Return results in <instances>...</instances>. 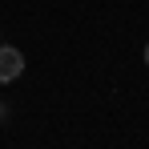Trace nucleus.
<instances>
[{"instance_id": "nucleus-1", "label": "nucleus", "mask_w": 149, "mask_h": 149, "mask_svg": "<svg viewBox=\"0 0 149 149\" xmlns=\"http://www.w3.org/2000/svg\"><path fill=\"white\" fill-rule=\"evenodd\" d=\"M20 73H24V56L12 49V45H0V85L16 81Z\"/></svg>"}, {"instance_id": "nucleus-2", "label": "nucleus", "mask_w": 149, "mask_h": 149, "mask_svg": "<svg viewBox=\"0 0 149 149\" xmlns=\"http://www.w3.org/2000/svg\"><path fill=\"white\" fill-rule=\"evenodd\" d=\"M145 65H149V45H145Z\"/></svg>"}, {"instance_id": "nucleus-3", "label": "nucleus", "mask_w": 149, "mask_h": 149, "mask_svg": "<svg viewBox=\"0 0 149 149\" xmlns=\"http://www.w3.org/2000/svg\"><path fill=\"white\" fill-rule=\"evenodd\" d=\"M0 117H4V105H0Z\"/></svg>"}]
</instances>
